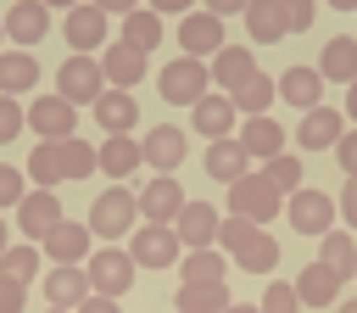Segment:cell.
I'll list each match as a JSON object with an SVG mask.
<instances>
[{
	"mask_svg": "<svg viewBox=\"0 0 357 313\" xmlns=\"http://www.w3.org/2000/svg\"><path fill=\"white\" fill-rule=\"evenodd\" d=\"M218 229H223V218H218L212 201H184L178 224H173V235H178L184 252H212L218 246Z\"/></svg>",
	"mask_w": 357,
	"mask_h": 313,
	"instance_id": "12",
	"label": "cell"
},
{
	"mask_svg": "<svg viewBox=\"0 0 357 313\" xmlns=\"http://www.w3.org/2000/svg\"><path fill=\"white\" fill-rule=\"evenodd\" d=\"M22 129H28V112H22L11 95H0V145H11Z\"/></svg>",
	"mask_w": 357,
	"mask_h": 313,
	"instance_id": "42",
	"label": "cell"
},
{
	"mask_svg": "<svg viewBox=\"0 0 357 313\" xmlns=\"http://www.w3.org/2000/svg\"><path fill=\"white\" fill-rule=\"evenodd\" d=\"M45 313H61V307H45Z\"/></svg>",
	"mask_w": 357,
	"mask_h": 313,
	"instance_id": "53",
	"label": "cell"
},
{
	"mask_svg": "<svg viewBox=\"0 0 357 313\" xmlns=\"http://www.w3.org/2000/svg\"><path fill=\"white\" fill-rule=\"evenodd\" d=\"M262 179H268L279 196H296V190H301V156H290V151H284V156L262 162Z\"/></svg>",
	"mask_w": 357,
	"mask_h": 313,
	"instance_id": "39",
	"label": "cell"
},
{
	"mask_svg": "<svg viewBox=\"0 0 357 313\" xmlns=\"http://www.w3.org/2000/svg\"><path fill=\"white\" fill-rule=\"evenodd\" d=\"M61 34H67L73 56H95V50H106V6H73L67 22H61Z\"/></svg>",
	"mask_w": 357,
	"mask_h": 313,
	"instance_id": "13",
	"label": "cell"
},
{
	"mask_svg": "<svg viewBox=\"0 0 357 313\" xmlns=\"http://www.w3.org/2000/svg\"><path fill=\"white\" fill-rule=\"evenodd\" d=\"M318 78H324V84L335 78V84H346V89L357 84V39H351V34L324 39V50H318Z\"/></svg>",
	"mask_w": 357,
	"mask_h": 313,
	"instance_id": "21",
	"label": "cell"
},
{
	"mask_svg": "<svg viewBox=\"0 0 357 313\" xmlns=\"http://www.w3.org/2000/svg\"><path fill=\"white\" fill-rule=\"evenodd\" d=\"M89 112H95V123H100V129H106V140H112V134H128V129H134L139 101H134V89H106Z\"/></svg>",
	"mask_w": 357,
	"mask_h": 313,
	"instance_id": "24",
	"label": "cell"
},
{
	"mask_svg": "<svg viewBox=\"0 0 357 313\" xmlns=\"http://www.w3.org/2000/svg\"><path fill=\"white\" fill-rule=\"evenodd\" d=\"M28 179H33L39 190H56V184H61V168H56V145H33V151H28Z\"/></svg>",
	"mask_w": 357,
	"mask_h": 313,
	"instance_id": "40",
	"label": "cell"
},
{
	"mask_svg": "<svg viewBox=\"0 0 357 313\" xmlns=\"http://www.w3.org/2000/svg\"><path fill=\"white\" fill-rule=\"evenodd\" d=\"M178 313H223L229 307V285H178Z\"/></svg>",
	"mask_w": 357,
	"mask_h": 313,
	"instance_id": "36",
	"label": "cell"
},
{
	"mask_svg": "<svg viewBox=\"0 0 357 313\" xmlns=\"http://www.w3.org/2000/svg\"><path fill=\"white\" fill-rule=\"evenodd\" d=\"M335 162L346 168V179H357V129H346V134H340V145H335Z\"/></svg>",
	"mask_w": 357,
	"mask_h": 313,
	"instance_id": "45",
	"label": "cell"
},
{
	"mask_svg": "<svg viewBox=\"0 0 357 313\" xmlns=\"http://www.w3.org/2000/svg\"><path fill=\"white\" fill-rule=\"evenodd\" d=\"M206 73H212V89L218 95H234L245 78H257V56H251V45H223L206 61Z\"/></svg>",
	"mask_w": 357,
	"mask_h": 313,
	"instance_id": "16",
	"label": "cell"
},
{
	"mask_svg": "<svg viewBox=\"0 0 357 313\" xmlns=\"http://www.w3.org/2000/svg\"><path fill=\"white\" fill-rule=\"evenodd\" d=\"M223 313H257V307H251V302H229Z\"/></svg>",
	"mask_w": 357,
	"mask_h": 313,
	"instance_id": "50",
	"label": "cell"
},
{
	"mask_svg": "<svg viewBox=\"0 0 357 313\" xmlns=\"http://www.w3.org/2000/svg\"><path fill=\"white\" fill-rule=\"evenodd\" d=\"M156 89H162V101L167 106H201L206 95H212V73H206V61H195V56H173L162 73H156Z\"/></svg>",
	"mask_w": 357,
	"mask_h": 313,
	"instance_id": "2",
	"label": "cell"
},
{
	"mask_svg": "<svg viewBox=\"0 0 357 313\" xmlns=\"http://www.w3.org/2000/svg\"><path fill=\"white\" fill-rule=\"evenodd\" d=\"M340 134H346V112H335V106H312L296 123V145L301 151H335Z\"/></svg>",
	"mask_w": 357,
	"mask_h": 313,
	"instance_id": "14",
	"label": "cell"
},
{
	"mask_svg": "<svg viewBox=\"0 0 357 313\" xmlns=\"http://www.w3.org/2000/svg\"><path fill=\"white\" fill-rule=\"evenodd\" d=\"M39 61H33V50H0V95H28L33 84H39Z\"/></svg>",
	"mask_w": 357,
	"mask_h": 313,
	"instance_id": "30",
	"label": "cell"
},
{
	"mask_svg": "<svg viewBox=\"0 0 357 313\" xmlns=\"http://www.w3.org/2000/svg\"><path fill=\"white\" fill-rule=\"evenodd\" d=\"M240 22H245L251 45H279V39H284V11H279V0H251V6H240Z\"/></svg>",
	"mask_w": 357,
	"mask_h": 313,
	"instance_id": "27",
	"label": "cell"
},
{
	"mask_svg": "<svg viewBox=\"0 0 357 313\" xmlns=\"http://www.w3.org/2000/svg\"><path fill=\"white\" fill-rule=\"evenodd\" d=\"M89 296H106V302H117V296H128V285H134V257L128 252H117V246H100V252H89Z\"/></svg>",
	"mask_w": 357,
	"mask_h": 313,
	"instance_id": "8",
	"label": "cell"
},
{
	"mask_svg": "<svg viewBox=\"0 0 357 313\" xmlns=\"http://www.w3.org/2000/svg\"><path fill=\"white\" fill-rule=\"evenodd\" d=\"M95 61H100V73H106V89H134V84L145 78V56H139L134 45H123V39L106 45Z\"/></svg>",
	"mask_w": 357,
	"mask_h": 313,
	"instance_id": "19",
	"label": "cell"
},
{
	"mask_svg": "<svg viewBox=\"0 0 357 313\" xmlns=\"http://www.w3.org/2000/svg\"><path fill=\"white\" fill-rule=\"evenodd\" d=\"M284 218H290V229L296 235H329L335 229V218H340V207H335V196H324L318 184H301L296 196H284Z\"/></svg>",
	"mask_w": 357,
	"mask_h": 313,
	"instance_id": "4",
	"label": "cell"
},
{
	"mask_svg": "<svg viewBox=\"0 0 357 313\" xmlns=\"http://www.w3.org/2000/svg\"><path fill=\"white\" fill-rule=\"evenodd\" d=\"M0 28H6V39H11L17 50H33V45L50 34V6H45V0H11L6 17H0Z\"/></svg>",
	"mask_w": 357,
	"mask_h": 313,
	"instance_id": "11",
	"label": "cell"
},
{
	"mask_svg": "<svg viewBox=\"0 0 357 313\" xmlns=\"http://www.w3.org/2000/svg\"><path fill=\"white\" fill-rule=\"evenodd\" d=\"M139 162H145V156H139V140H134V134H112V140L95 145V168H100L106 179H128Z\"/></svg>",
	"mask_w": 357,
	"mask_h": 313,
	"instance_id": "25",
	"label": "cell"
},
{
	"mask_svg": "<svg viewBox=\"0 0 357 313\" xmlns=\"http://www.w3.org/2000/svg\"><path fill=\"white\" fill-rule=\"evenodd\" d=\"M6 246H11V240H6V218H0V252H6Z\"/></svg>",
	"mask_w": 357,
	"mask_h": 313,
	"instance_id": "51",
	"label": "cell"
},
{
	"mask_svg": "<svg viewBox=\"0 0 357 313\" xmlns=\"http://www.w3.org/2000/svg\"><path fill=\"white\" fill-rule=\"evenodd\" d=\"M134 268H173L184 252H178V235L173 229H156V224H139L134 229Z\"/></svg>",
	"mask_w": 357,
	"mask_h": 313,
	"instance_id": "18",
	"label": "cell"
},
{
	"mask_svg": "<svg viewBox=\"0 0 357 313\" xmlns=\"http://www.w3.org/2000/svg\"><path fill=\"white\" fill-rule=\"evenodd\" d=\"M240 145H245L251 162H273V156H284V123L279 117H245L240 123Z\"/></svg>",
	"mask_w": 357,
	"mask_h": 313,
	"instance_id": "20",
	"label": "cell"
},
{
	"mask_svg": "<svg viewBox=\"0 0 357 313\" xmlns=\"http://www.w3.org/2000/svg\"><path fill=\"white\" fill-rule=\"evenodd\" d=\"M33 274H39V246H6V252H0V279L28 285Z\"/></svg>",
	"mask_w": 357,
	"mask_h": 313,
	"instance_id": "38",
	"label": "cell"
},
{
	"mask_svg": "<svg viewBox=\"0 0 357 313\" xmlns=\"http://www.w3.org/2000/svg\"><path fill=\"white\" fill-rule=\"evenodd\" d=\"M56 95H61L67 106H95V101L106 95L100 61H95V56H67V61L56 67Z\"/></svg>",
	"mask_w": 357,
	"mask_h": 313,
	"instance_id": "5",
	"label": "cell"
},
{
	"mask_svg": "<svg viewBox=\"0 0 357 313\" xmlns=\"http://www.w3.org/2000/svg\"><path fill=\"white\" fill-rule=\"evenodd\" d=\"M290 285H296V296H301V302L324 307V302H340V285H346V279H340L335 268H324V263L312 257V263H307V268H301V274H296Z\"/></svg>",
	"mask_w": 357,
	"mask_h": 313,
	"instance_id": "29",
	"label": "cell"
},
{
	"mask_svg": "<svg viewBox=\"0 0 357 313\" xmlns=\"http://www.w3.org/2000/svg\"><path fill=\"white\" fill-rule=\"evenodd\" d=\"M273 84H279V101H290L296 112L324 106V78H318V67H284Z\"/></svg>",
	"mask_w": 357,
	"mask_h": 313,
	"instance_id": "22",
	"label": "cell"
},
{
	"mask_svg": "<svg viewBox=\"0 0 357 313\" xmlns=\"http://www.w3.org/2000/svg\"><path fill=\"white\" fill-rule=\"evenodd\" d=\"M134 190H123V184H112V190H100L95 196V207H89V235H100V240H123L128 229H134Z\"/></svg>",
	"mask_w": 357,
	"mask_h": 313,
	"instance_id": "7",
	"label": "cell"
},
{
	"mask_svg": "<svg viewBox=\"0 0 357 313\" xmlns=\"http://www.w3.org/2000/svg\"><path fill=\"white\" fill-rule=\"evenodd\" d=\"M346 123H351V129H357V84H351V89H346Z\"/></svg>",
	"mask_w": 357,
	"mask_h": 313,
	"instance_id": "49",
	"label": "cell"
},
{
	"mask_svg": "<svg viewBox=\"0 0 357 313\" xmlns=\"http://www.w3.org/2000/svg\"><path fill=\"white\" fill-rule=\"evenodd\" d=\"M257 313H301V296H296V285H284V279H268V291H262Z\"/></svg>",
	"mask_w": 357,
	"mask_h": 313,
	"instance_id": "41",
	"label": "cell"
},
{
	"mask_svg": "<svg viewBox=\"0 0 357 313\" xmlns=\"http://www.w3.org/2000/svg\"><path fill=\"white\" fill-rule=\"evenodd\" d=\"M162 17L151 11V6H128V17H123V45H134L139 56H151L156 45H162Z\"/></svg>",
	"mask_w": 357,
	"mask_h": 313,
	"instance_id": "31",
	"label": "cell"
},
{
	"mask_svg": "<svg viewBox=\"0 0 357 313\" xmlns=\"http://www.w3.org/2000/svg\"><path fill=\"white\" fill-rule=\"evenodd\" d=\"M134 207H139V218H145V224L173 229V224H178V212H184V190H178V179H173V173H156V179L134 196Z\"/></svg>",
	"mask_w": 357,
	"mask_h": 313,
	"instance_id": "10",
	"label": "cell"
},
{
	"mask_svg": "<svg viewBox=\"0 0 357 313\" xmlns=\"http://www.w3.org/2000/svg\"><path fill=\"white\" fill-rule=\"evenodd\" d=\"M22 302H28V285L0 279V313H22Z\"/></svg>",
	"mask_w": 357,
	"mask_h": 313,
	"instance_id": "46",
	"label": "cell"
},
{
	"mask_svg": "<svg viewBox=\"0 0 357 313\" xmlns=\"http://www.w3.org/2000/svg\"><path fill=\"white\" fill-rule=\"evenodd\" d=\"M0 39H6V28H0Z\"/></svg>",
	"mask_w": 357,
	"mask_h": 313,
	"instance_id": "54",
	"label": "cell"
},
{
	"mask_svg": "<svg viewBox=\"0 0 357 313\" xmlns=\"http://www.w3.org/2000/svg\"><path fill=\"white\" fill-rule=\"evenodd\" d=\"M245 162H251V156H245V145H240L234 134L206 145V179H218V184H234V179H245V173H251Z\"/></svg>",
	"mask_w": 357,
	"mask_h": 313,
	"instance_id": "28",
	"label": "cell"
},
{
	"mask_svg": "<svg viewBox=\"0 0 357 313\" xmlns=\"http://www.w3.org/2000/svg\"><path fill=\"white\" fill-rule=\"evenodd\" d=\"M340 218H346V229H357V179H346V190H340Z\"/></svg>",
	"mask_w": 357,
	"mask_h": 313,
	"instance_id": "47",
	"label": "cell"
},
{
	"mask_svg": "<svg viewBox=\"0 0 357 313\" xmlns=\"http://www.w3.org/2000/svg\"><path fill=\"white\" fill-rule=\"evenodd\" d=\"M56 168H61V179H89V168H95V145L89 140H61L56 145Z\"/></svg>",
	"mask_w": 357,
	"mask_h": 313,
	"instance_id": "37",
	"label": "cell"
},
{
	"mask_svg": "<svg viewBox=\"0 0 357 313\" xmlns=\"http://www.w3.org/2000/svg\"><path fill=\"white\" fill-rule=\"evenodd\" d=\"M78 313H123V307H117V302H106V296H89Z\"/></svg>",
	"mask_w": 357,
	"mask_h": 313,
	"instance_id": "48",
	"label": "cell"
},
{
	"mask_svg": "<svg viewBox=\"0 0 357 313\" xmlns=\"http://www.w3.org/2000/svg\"><path fill=\"white\" fill-rule=\"evenodd\" d=\"M223 207H229V218H245V224L262 229L273 212H284V196H279V190L262 179V168H257V173H245V179L229 184V201H223Z\"/></svg>",
	"mask_w": 357,
	"mask_h": 313,
	"instance_id": "3",
	"label": "cell"
},
{
	"mask_svg": "<svg viewBox=\"0 0 357 313\" xmlns=\"http://www.w3.org/2000/svg\"><path fill=\"white\" fill-rule=\"evenodd\" d=\"M50 257H56V268H78V257L89 252V224H78V218H61L45 240H39Z\"/></svg>",
	"mask_w": 357,
	"mask_h": 313,
	"instance_id": "23",
	"label": "cell"
},
{
	"mask_svg": "<svg viewBox=\"0 0 357 313\" xmlns=\"http://www.w3.org/2000/svg\"><path fill=\"white\" fill-rule=\"evenodd\" d=\"M229 101H234V112H240V117H268V106L279 101V84H273L268 73H257V78H245Z\"/></svg>",
	"mask_w": 357,
	"mask_h": 313,
	"instance_id": "32",
	"label": "cell"
},
{
	"mask_svg": "<svg viewBox=\"0 0 357 313\" xmlns=\"http://www.w3.org/2000/svg\"><path fill=\"white\" fill-rule=\"evenodd\" d=\"M223 11H184L178 22V56H195V61H212L223 50Z\"/></svg>",
	"mask_w": 357,
	"mask_h": 313,
	"instance_id": "9",
	"label": "cell"
},
{
	"mask_svg": "<svg viewBox=\"0 0 357 313\" xmlns=\"http://www.w3.org/2000/svg\"><path fill=\"white\" fill-rule=\"evenodd\" d=\"M340 313H357V296H351V302H340Z\"/></svg>",
	"mask_w": 357,
	"mask_h": 313,
	"instance_id": "52",
	"label": "cell"
},
{
	"mask_svg": "<svg viewBox=\"0 0 357 313\" xmlns=\"http://www.w3.org/2000/svg\"><path fill=\"white\" fill-rule=\"evenodd\" d=\"M184 151H190V134H184L178 123H156V129H145V140H139V156H145L156 173H173V168L184 162Z\"/></svg>",
	"mask_w": 357,
	"mask_h": 313,
	"instance_id": "15",
	"label": "cell"
},
{
	"mask_svg": "<svg viewBox=\"0 0 357 313\" xmlns=\"http://www.w3.org/2000/svg\"><path fill=\"white\" fill-rule=\"evenodd\" d=\"M218 246H223V252H234V263H240L245 274H273V263H279V240H273L268 229L245 224V218H223Z\"/></svg>",
	"mask_w": 357,
	"mask_h": 313,
	"instance_id": "1",
	"label": "cell"
},
{
	"mask_svg": "<svg viewBox=\"0 0 357 313\" xmlns=\"http://www.w3.org/2000/svg\"><path fill=\"white\" fill-rule=\"evenodd\" d=\"M61 218H67V212H61L56 190H28V196L17 201V229H22L28 240H45V235H50Z\"/></svg>",
	"mask_w": 357,
	"mask_h": 313,
	"instance_id": "17",
	"label": "cell"
},
{
	"mask_svg": "<svg viewBox=\"0 0 357 313\" xmlns=\"http://www.w3.org/2000/svg\"><path fill=\"white\" fill-rule=\"evenodd\" d=\"M28 190H22V168H11V162H0V207H17Z\"/></svg>",
	"mask_w": 357,
	"mask_h": 313,
	"instance_id": "44",
	"label": "cell"
},
{
	"mask_svg": "<svg viewBox=\"0 0 357 313\" xmlns=\"http://www.w3.org/2000/svg\"><path fill=\"white\" fill-rule=\"evenodd\" d=\"M234 117H240V112H234V101H229V95H218V89H212V95L195 106V129H201L206 140H229Z\"/></svg>",
	"mask_w": 357,
	"mask_h": 313,
	"instance_id": "33",
	"label": "cell"
},
{
	"mask_svg": "<svg viewBox=\"0 0 357 313\" xmlns=\"http://www.w3.org/2000/svg\"><path fill=\"white\" fill-rule=\"evenodd\" d=\"M22 112H28V129L39 134V145H61V140H73V134H78V117H73L78 106H67L56 89H50V95L39 89V95H33Z\"/></svg>",
	"mask_w": 357,
	"mask_h": 313,
	"instance_id": "6",
	"label": "cell"
},
{
	"mask_svg": "<svg viewBox=\"0 0 357 313\" xmlns=\"http://www.w3.org/2000/svg\"><path fill=\"white\" fill-rule=\"evenodd\" d=\"M45 296H50V307L78 313V307L89 302V274H84V268H50V274H45Z\"/></svg>",
	"mask_w": 357,
	"mask_h": 313,
	"instance_id": "26",
	"label": "cell"
},
{
	"mask_svg": "<svg viewBox=\"0 0 357 313\" xmlns=\"http://www.w3.org/2000/svg\"><path fill=\"white\" fill-rule=\"evenodd\" d=\"M318 263L335 268L340 279H351V274H357V246H351V235H346V229H329L324 246H318Z\"/></svg>",
	"mask_w": 357,
	"mask_h": 313,
	"instance_id": "34",
	"label": "cell"
},
{
	"mask_svg": "<svg viewBox=\"0 0 357 313\" xmlns=\"http://www.w3.org/2000/svg\"><path fill=\"white\" fill-rule=\"evenodd\" d=\"M279 11H284V34H301V28H312V17H318L312 0H279Z\"/></svg>",
	"mask_w": 357,
	"mask_h": 313,
	"instance_id": "43",
	"label": "cell"
},
{
	"mask_svg": "<svg viewBox=\"0 0 357 313\" xmlns=\"http://www.w3.org/2000/svg\"><path fill=\"white\" fill-rule=\"evenodd\" d=\"M178 274H184V285H229L223 279L229 274L223 268V252H184V268Z\"/></svg>",
	"mask_w": 357,
	"mask_h": 313,
	"instance_id": "35",
	"label": "cell"
}]
</instances>
